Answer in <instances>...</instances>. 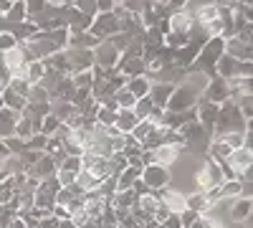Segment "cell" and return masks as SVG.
Wrapping results in <instances>:
<instances>
[{
    "label": "cell",
    "instance_id": "1",
    "mask_svg": "<svg viewBox=\"0 0 253 228\" xmlns=\"http://www.w3.org/2000/svg\"><path fill=\"white\" fill-rule=\"evenodd\" d=\"M91 51H94V66H101V69H117L119 58H122V51L112 44L109 38L99 41Z\"/></svg>",
    "mask_w": 253,
    "mask_h": 228
},
{
    "label": "cell",
    "instance_id": "2",
    "mask_svg": "<svg viewBox=\"0 0 253 228\" xmlns=\"http://www.w3.org/2000/svg\"><path fill=\"white\" fill-rule=\"evenodd\" d=\"M142 180L150 190H160V188H167L170 185V168H162L157 162H150L142 168Z\"/></svg>",
    "mask_w": 253,
    "mask_h": 228
},
{
    "label": "cell",
    "instance_id": "3",
    "mask_svg": "<svg viewBox=\"0 0 253 228\" xmlns=\"http://www.w3.org/2000/svg\"><path fill=\"white\" fill-rule=\"evenodd\" d=\"M150 152H152V162L162 165V168H170V165L177 160V155H180V144L165 142V144H160V147H155V150H150Z\"/></svg>",
    "mask_w": 253,
    "mask_h": 228
},
{
    "label": "cell",
    "instance_id": "4",
    "mask_svg": "<svg viewBox=\"0 0 253 228\" xmlns=\"http://www.w3.org/2000/svg\"><path fill=\"white\" fill-rule=\"evenodd\" d=\"M175 91V84H165V81H152V89H150V99L157 109H167L170 104V96Z\"/></svg>",
    "mask_w": 253,
    "mask_h": 228
},
{
    "label": "cell",
    "instance_id": "5",
    "mask_svg": "<svg viewBox=\"0 0 253 228\" xmlns=\"http://www.w3.org/2000/svg\"><path fill=\"white\" fill-rule=\"evenodd\" d=\"M18 119H20V112L8 109V107L0 109V139H8V137L15 135V124H18Z\"/></svg>",
    "mask_w": 253,
    "mask_h": 228
},
{
    "label": "cell",
    "instance_id": "6",
    "mask_svg": "<svg viewBox=\"0 0 253 228\" xmlns=\"http://www.w3.org/2000/svg\"><path fill=\"white\" fill-rule=\"evenodd\" d=\"M137 114L132 112V109H119L117 112V122H114V127L122 132V135H129L134 127H137Z\"/></svg>",
    "mask_w": 253,
    "mask_h": 228
},
{
    "label": "cell",
    "instance_id": "7",
    "mask_svg": "<svg viewBox=\"0 0 253 228\" xmlns=\"http://www.w3.org/2000/svg\"><path fill=\"white\" fill-rule=\"evenodd\" d=\"M139 178H142V168H132V165H129L126 170H122V173L117 175V193H119V190H129Z\"/></svg>",
    "mask_w": 253,
    "mask_h": 228
},
{
    "label": "cell",
    "instance_id": "8",
    "mask_svg": "<svg viewBox=\"0 0 253 228\" xmlns=\"http://www.w3.org/2000/svg\"><path fill=\"white\" fill-rule=\"evenodd\" d=\"M126 89H129V91L134 94V99H142V96L150 94L152 81H150V76H147V74H142V76H134V79L126 81Z\"/></svg>",
    "mask_w": 253,
    "mask_h": 228
},
{
    "label": "cell",
    "instance_id": "9",
    "mask_svg": "<svg viewBox=\"0 0 253 228\" xmlns=\"http://www.w3.org/2000/svg\"><path fill=\"white\" fill-rule=\"evenodd\" d=\"M132 112L137 114V119H139V122H142V119H150V117H152V112H155V104H152L150 94L142 96V99H137V101H134V107H132Z\"/></svg>",
    "mask_w": 253,
    "mask_h": 228
},
{
    "label": "cell",
    "instance_id": "10",
    "mask_svg": "<svg viewBox=\"0 0 253 228\" xmlns=\"http://www.w3.org/2000/svg\"><path fill=\"white\" fill-rule=\"evenodd\" d=\"M43 76H46V64L43 61H28V74H26L28 84H41Z\"/></svg>",
    "mask_w": 253,
    "mask_h": 228
},
{
    "label": "cell",
    "instance_id": "11",
    "mask_svg": "<svg viewBox=\"0 0 253 228\" xmlns=\"http://www.w3.org/2000/svg\"><path fill=\"white\" fill-rule=\"evenodd\" d=\"M33 135H36L33 122H31L28 117H23V114H20V119H18V124H15V137H20L23 142H28Z\"/></svg>",
    "mask_w": 253,
    "mask_h": 228
},
{
    "label": "cell",
    "instance_id": "12",
    "mask_svg": "<svg viewBox=\"0 0 253 228\" xmlns=\"http://www.w3.org/2000/svg\"><path fill=\"white\" fill-rule=\"evenodd\" d=\"M33 203H36V208H48V211H53V205H56V195H53V193H48V190L36 188V193H33Z\"/></svg>",
    "mask_w": 253,
    "mask_h": 228
},
{
    "label": "cell",
    "instance_id": "13",
    "mask_svg": "<svg viewBox=\"0 0 253 228\" xmlns=\"http://www.w3.org/2000/svg\"><path fill=\"white\" fill-rule=\"evenodd\" d=\"M114 101H117V112H119V109H132L137 99H134V94H132L129 89L124 87V89H119V91L114 94Z\"/></svg>",
    "mask_w": 253,
    "mask_h": 228
},
{
    "label": "cell",
    "instance_id": "14",
    "mask_svg": "<svg viewBox=\"0 0 253 228\" xmlns=\"http://www.w3.org/2000/svg\"><path fill=\"white\" fill-rule=\"evenodd\" d=\"M96 122H99V124H114V122H117V109H112V107H107V104H99V109H96Z\"/></svg>",
    "mask_w": 253,
    "mask_h": 228
},
{
    "label": "cell",
    "instance_id": "15",
    "mask_svg": "<svg viewBox=\"0 0 253 228\" xmlns=\"http://www.w3.org/2000/svg\"><path fill=\"white\" fill-rule=\"evenodd\" d=\"M79 13H86V15H96L99 10H96V0H74V3H71Z\"/></svg>",
    "mask_w": 253,
    "mask_h": 228
},
{
    "label": "cell",
    "instance_id": "16",
    "mask_svg": "<svg viewBox=\"0 0 253 228\" xmlns=\"http://www.w3.org/2000/svg\"><path fill=\"white\" fill-rule=\"evenodd\" d=\"M15 46H20L18 41H15V36L10 31H0V53H5V51H10Z\"/></svg>",
    "mask_w": 253,
    "mask_h": 228
},
{
    "label": "cell",
    "instance_id": "17",
    "mask_svg": "<svg viewBox=\"0 0 253 228\" xmlns=\"http://www.w3.org/2000/svg\"><path fill=\"white\" fill-rule=\"evenodd\" d=\"M5 147H8V152H10V155H20V152L26 150V142L20 139V137H15V135H13V137H8V139H5Z\"/></svg>",
    "mask_w": 253,
    "mask_h": 228
},
{
    "label": "cell",
    "instance_id": "18",
    "mask_svg": "<svg viewBox=\"0 0 253 228\" xmlns=\"http://www.w3.org/2000/svg\"><path fill=\"white\" fill-rule=\"evenodd\" d=\"M56 178H58V182H61V188H66V185H74V182H76L79 173H71V170H56Z\"/></svg>",
    "mask_w": 253,
    "mask_h": 228
},
{
    "label": "cell",
    "instance_id": "19",
    "mask_svg": "<svg viewBox=\"0 0 253 228\" xmlns=\"http://www.w3.org/2000/svg\"><path fill=\"white\" fill-rule=\"evenodd\" d=\"M13 81V74H10V69L3 64V61H0V89H5L8 84Z\"/></svg>",
    "mask_w": 253,
    "mask_h": 228
},
{
    "label": "cell",
    "instance_id": "20",
    "mask_svg": "<svg viewBox=\"0 0 253 228\" xmlns=\"http://www.w3.org/2000/svg\"><path fill=\"white\" fill-rule=\"evenodd\" d=\"M117 5H119L117 0H96V10L99 13H112Z\"/></svg>",
    "mask_w": 253,
    "mask_h": 228
},
{
    "label": "cell",
    "instance_id": "21",
    "mask_svg": "<svg viewBox=\"0 0 253 228\" xmlns=\"http://www.w3.org/2000/svg\"><path fill=\"white\" fill-rule=\"evenodd\" d=\"M10 228H28V226H26V221L20 218V216H15V218H13V223H10Z\"/></svg>",
    "mask_w": 253,
    "mask_h": 228
},
{
    "label": "cell",
    "instance_id": "22",
    "mask_svg": "<svg viewBox=\"0 0 253 228\" xmlns=\"http://www.w3.org/2000/svg\"><path fill=\"white\" fill-rule=\"evenodd\" d=\"M58 3H61V5H71V3H74V0H58Z\"/></svg>",
    "mask_w": 253,
    "mask_h": 228
},
{
    "label": "cell",
    "instance_id": "23",
    "mask_svg": "<svg viewBox=\"0 0 253 228\" xmlns=\"http://www.w3.org/2000/svg\"><path fill=\"white\" fill-rule=\"evenodd\" d=\"M117 3H122V0H117Z\"/></svg>",
    "mask_w": 253,
    "mask_h": 228
},
{
    "label": "cell",
    "instance_id": "24",
    "mask_svg": "<svg viewBox=\"0 0 253 228\" xmlns=\"http://www.w3.org/2000/svg\"><path fill=\"white\" fill-rule=\"evenodd\" d=\"M10 3H15V0H10Z\"/></svg>",
    "mask_w": 253,
    "mask_h": 228
}]
</instances>
